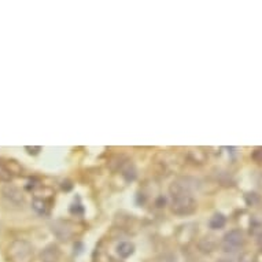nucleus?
I'll use <instances>...</instances> for the list:
<instances>
[{
    "label": "nucleus",
    "mask_w": 262,
    "mask_h": 262,
    "mask_svg": "<svg viewBox=\"0 0 262 262\" xmlns=\"http://www.w3.org/2000/svg\"><path fill=\"white\" fill-rule=\"evenodd\" d=\"M49 202L43 196L34 195L33 200H32V209L39 214V216H47L49 213Z\"/></svg>",
    "instance_id": "423d86ee"
},
{
    "label": "nucleus",
    "mask_w": 262,
    "mask_h": 262,
    "mask_svg": "<svg viewBox=\"0 0 262 262\" xmlns=\"http://www.w3.org/2000/svg\"><path fill=\"white\" fill-rule=\"evenodd\" d=\"M251 158L255 161L257 164L262 165V147H258V148H255V150L252 151Z\"/></svg>",
    "instance_id": "f8f14e48"
},
{
    "label": "nucleus",
    "mask_w": 262,
    "mask_h": 262,
    "mask_svg": "<svg viewBox=\"0 0 262 262\" xmlns=\"http://www.w3.org/2000/svg\"><path fill=\"white\" fill-rule=\"evenodd\" d=\"M33 246L28 240L15 239L7 247V259L9 262H33Z\"/></svg>",
    "instance_id": "f03ea898"
},
{
    "label": "nucleus",
    "mask_w": 262,
    "mask_h": 262,
    "mask_svg": "<svg viewBox=\"0 0 262 262\" xmlns=\"http://www.w3.org/2000/svg\"><path fill=\"white\" fill-rule=\"evenodd\" d=\"M170 196H172V212L177 216H188L196 210V200L191 195L189 191L180 184L179 181H175L169 188Z\"/></svg>",
    "instance_id": "f257e3e1"
},
{
    "label": "nucleus",
    "mask_w": 262,
    "mask_h": 262,
    "mask_svg": "<svg viewBox=\"0 0 262 262\" xmlns=\"http://www.w3.org/2000/svg\"><path fill=\"white\" fill-rule=\"evenodd\" d=\"M25 150L28 151V154H32V155H37L40 151H41V147H40V146H36V147L26 146V147H25Z\"/></svg>",
    "instance_id": "ddd939ff"
},
{
    "label": "nucleus",
    "mask_w": 262,
    "mask_h": 262,
    "mask_svg": "<svg viewBox=\"0 0 262 262\" xmlns=\"http://www.w3.org/2000/svg\"><path fill=\"white\" fill-rule=\"evenodd\" d=\"M2 194H3V196H5L6 199L9 200L10 203L13 204L24 203V199H25L24 194H22V191H21L18 187H15V185L6 184L5 187H3Z\"/></svg>",
    "instance_id": "20e7f679"
},
{
    "label": "nucleus",
    "mask_w": 262,
    "mask_h": 262,
    "mask_svg": "<svg viewBox=\"0 0 262 262\" xmlns=\"http://www.w3.org/2000/svg\"><path fill=\"white\" fill-rule=\"evenodd\" d=\"M244 244V235L240 229H232L228 233H225L223 238L221 247L225 252H236L239 248L243 247Z\"/></svg>",
    "instance_id": "7ed1b4c3"
},
{
    "label": "nucleus",
    "mask_w": 262,
    "mask_h": 262,
    "mask_svg": "<svg viewBox=\"0 0 262 262\" xmlns=\"http://www.w3.org/2000/svg\"><path fill=\"white\" fill-rule=\"evenodd\" d=\"M122 176L125 177L126 181H132V180L136 179V169L132 164H128L126 166L122 168Z\"/></svg>",
    "instance_id": "9b49d317"
},
{
    "label": "nucleus",
    "mask_w": 262,
    "mask_h": 262,
    "mask_svg": "<svg viewBox=\"0 0 262 262\" xmlns=\"http://www.w3.org/2000/svg\"><path fill=\"white\" fill-rule=\"evenodd\" d=\"M41 262H59L61 261V250L57 244H48L40 252Z\"/></svg>",
    "instance_id": "39448f33"
},
{
    "label": "nucleus",
    "mask_w": 262,
    "mask_h": 262,
    "mask_svg": "<svg viewBox=\"0 0 262 262\" xmlns=\"http://www.w3.org/2000/svg\"><path fill=\"white\" fill-rule=\"evenodd\" d=\"M135 252V244L132 242H121L117 246V254L121 258H129Z\"/></svg>",
    "instance_id": "0eeeda50"
},
{
    "label": "nucleus",
    "mask_w": 262,
    "mask_h": 262,
    "mask_svg": "<svg viewBox=\"0 0 262 262\" xmlns=\"http://www.w3.org/2000/svg\"><path fill=\"white\" fill-rule=\"evenodd\" d=\"M216 248V242L214 238H203L199 242V250L202 252H212Z\"/></svg>",
    "instance_id": "9d476101"
},
{
    "label": "nucleus",
    "mask_w": 262,
    "mask_h": 262,
    "mask_svg": "<svg viewBox=\"0 0 262 262\" xmlns=\"http://www.w3.org/2000/svg\"><path fill=\"white\" fill-rule=\"evenodd\" d=\"M14 172L9 166L3 164V161H0V181L2 183H11V180L14 177Z\"/></svg>",
    "instance_id": "1a4fd4ad"
},
{
    "label": "nucleus",
    "mask_w": 262,
    "mask_h": 262,
    "mask_svg": "<svg viewBox=\"0 0 262 262\" xmlns=\"http://www.w3.org/2000/svg\"><path fill=\"white\" fill-rule=\"evenodd\" d=\"M113 262H118V261H116V259H113Z\"/></svg>",
    "instance_id": "2eb2a0df"
},
{
    "label": "nucleus",
    "mask_w": 262,
    "mask_h": 262,
    "mask_svg": "<svg viewBox=\"0 0 262 262\" xmlns=\"http://www.w3.org/2000/svg\"><path fill=\"white\" fill-rule=\"evenodd\" d=\"M217 262H232V259H229V258H221Z\"/></svg>",
    "instance_id": "4468645a"
},
{
    "label": "nucleus",
    "mask_w": 262,
    "mask_h": 262,
    "mask_svg": "<svg viewBox=\"0 0 262 262\" xmlns=\"http://www.w3.org/2000/svg\"><path fill=\"white\" fill-rule=\"evenodd\" d=\"M225 224H227V219H225V216L221 213H216L210 219L209 221V227L212 229H221L225 227Z\"/></svg>",
    "instance_id": "6e6552de"
}]
</instances>
